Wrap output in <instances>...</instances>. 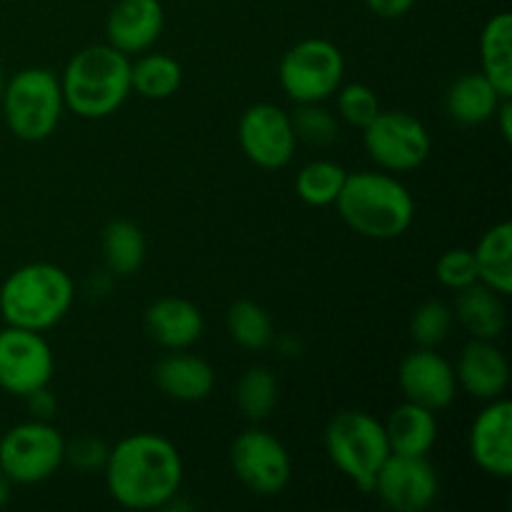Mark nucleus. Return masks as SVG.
Listing matches in <instances>:
<instances>
[{"instance_id":"f257e3e1","label":"nucleus","mask_w":512,"mask_h":512,"mask_svg":"<svg viewBox=\"0 0 512 512\" xmlns=\"http://www.w3.org/2000/svg\"><path fill=\"white\" fill-rule=\"evenodd\" d=\"M103 473L115 503L128 510H158L180 493L183 458L163 435L133 433L110 448Z\"/></svg>"},{"instance_id":"f03ea898","label":"nucleus","mask_w":512,"mask_h":512,"mask_svg":"<svg viewBox=\"0 0 512 512\" xmlns=\"http://www.w3.org/2000/svg\"><path fill=\"white\" fill-rule=\"evenodd\" d=\"M335 208L353 233L370 240L400 238L415 220L413 195L385 170L348 173Z\"/></svg>"},{"instance_id":"7ed1b4c3","label":"nucleus","mask_w":512,"mask_h":512,"mask_svg":"<svg viewBox=\"0 0 512 512\" xmlns=\"http://www.w3.org/2000/svg\"><path fill=\"white\" fill-rule=\"evenodd\" d=\"M130 63L133 60L110 43L78 50L60 75L65 108L85 120L113 115L133 93Z\"/></svg>"},{"instance_id":"20e7f679","label":"nucleus","mask_w":512,"mask_h":512,"mask_svg":"<svg viewBox=\"0 0 512 512\" xmlns=\"http://www.w3.org/2000/svg\"><path fill=\"white\" fill-rule=\"evenodd\" d=\"M75 300L73 278L53 263H28L0 285V315L5 325L50 330L68 315Z\"/></svg>"},{"instance_id":"39448f33","label":"nucleus","mask_w":512,"mask_h":512,"mask_svg":"<svg viewBox=\"0 0 512 512\" xmlns=\"http://www.w3.org/2000/svg\"><path fill=\"white\" fill-rule=\"evenodd\" d=\"M323 440L330 463L360 493H373L375 475L390 455L383 423L365 410H340L330 418Z\"/></svg>"},{"instance_id":"423d86ee","label":"nucleus","mask_w":512,"mask_h":512,"mask_svg":"<svg viewBox=\"0 0 512 512\" xmlns=\"http://www.w3.org/2000/svg\"><path fill=\"white\" fill-rule=\"evenodd\" d=\"M5 125L15 138L40 143L58 130L65 100L60 78L48 68H23L5 80L0 100Z\"/></svg>"},{"instance_id":"0eeeda50","label":"nucleus","mask_w":512,"mask_h":512,"mask_svg":"<svg viewBox=\"0 0 512 512\" xmlns=\"http://www.w3.org/2000/svg\"><path fill=\"white\" fill-rule=\"evenodd\" d=\"M345 58L335 43L325 38L300 40L280 60L278 80L295 105L325 103L343 85Z\"/></svg>"},{"instance_id":"6e6552de","label":"nucleus","mask_w":512,"mask_h":512,"mask_svg":"<svg viewBox=\"0 0 512 512\" xmlns=\"http://www.w3.org/2000/svg\"><path fill=\"white\" fill-rule=\"evenodd\" d=\"M65 463V438L45 420L13 425L0 438V473L15 485H38Z\"/></svg>"},{"instance_id":"1a4fd4ad","label":"nucleus","mask_w":512,"mask_h":512,"mask_svg":"<svg viewBox=\"0 0 512 512\" xmlns=\"http://www.w3.org/2000/svg\"><path fill=\"white\" fill-rule=\"evenodd\" d=\"M365 153L385 173L418 170L433 150L428 128L405 110H380L363 128Z\"/></svg>"},{"instance_id":"9d476101","label":"nucleus","mask_w":512,"mask_h":512,"mask_svg":"<svg viewBox=\"0 0 512 512\" xmlns=\"http://www.w3.org/2000/svg\"><path fill=\"white\" fill-rule=\"evenodd\" d=\"M230 465L245 488L260 498H275L293 478V460L273 433L248 428L230 445Z\"/></svg>"},{"instance_id":"9b49d317","label":"nucleus","mask_w":512,"mask_h":512,"mask_svg":"<svg viewBox=\"0 0 512 512\" xmlns=\"http://www.w3.org/2000/svg\"><path fill=\"white\" fill-rule=\"evenodd\" d=\"M55 360L48 340L38 330L5 325L0 330V388L10 395L35 393L53 380Z\"/></svg>"},{"instance_id":"f8f14e48","label":"nucleus","mask_w":512,"mask_h":512,"mask_svg":"<svg viewBox=\"0 0 512 512\" xmlns=\"http://www.w3.org/2000/svg\"><path fill=\"white\" fill-rule=\"evenodd\" d=\"M373 493L395 512H423L438 498L440 480L428 455L390 453L375 475Z\"/></svg>"},{"instance_id":"ddd939ff","label":"nucleus","mask_w":512,"mask_h":512,"mask_svg":"<svg viewBox=\"0 0 512 512\" xmlns=\"http://www.w3.org/2000/svg\"><path fill=\"white\" fill-rule=\"evenodd\" d=\"M238 140L245 158L263 170L285 168L298 148L290 115L273 103H255L245 110Z\"/></svg>"},{"instance_id":"4468645a","label":"nucleus","mask_w":512,"mask_h":512,"mask_svg":"<svg viewBox=\"0 0 512 512\" xmlns=\"http://www.w3.org/2000/svg\"><path fill=\"white\" fill-rule=\"evenodd\" d=\"M398 383L405 400L423 408L445 410L458 395V378L455 368L435 353V348H415L403 358L398 368Z\"/></svg>"},{"instance_id":"2eb2a0df","label":"nucleus","mask_w":512,"mask_h":512,"mask_svg":"<svg viewBox=\"0 0 512 512\" xmlns=\"http://www.w3.org/2000/svg\"><path fill=\"white\" fill-rule=\"evenodd\" d=\"M470 458L485 475L512 478V405L510 400H490L470 425Z\"/></svg>"},{"instance_id":"dca6fc26","label":"nucleus","mask_w":512,"mask_h":512,"mask_svg":"<svg viewBox=\"0 0 512 512\" xmlns=\"http://www.w3.org/2000/svg\"><path fill=\"white\" fill-rule=\"evenodd\" d=\"M455 378L458 388H463L470 398L490 400L503 398L510 385V365L503 350L495 340H470L455 363Z\"/></svg>"},{"instance_id":"f3484780","label":"nucleus","mask_w":512,"mask_h":512,"mask_svg":"<svg viewBox=\"0 0 512 512\" xmlns=\"http://www.w3.org/2000/svg\"><path fill=\"white\" fill-rule=\"evenodd\" d=\"M163 25L165 10L160 0H118L105 23V35L113 48L133 58L158 43Z\"/></svg>"},{"instance_id":"a211bd4d","label":"nucleus","mask_w":512,"mask_h":512,"mask_svg":"<svg viewBox=\"0 0 512 512\" xmlns=\"http://www.w3.org/2000/svg\"><path fill=\"white\" fill-rule=\"evenodd\" d=\"M203 330V313L185 298L168 295L145 310V333L165 350H188L203 338Z\"/></svg>"},{"instance_id":"6ab92c4d","label":"nucleus","mask_w":512,"mask_h":512,"mask_svg":"<svg viewBox=\"0 0 512 512\" xmlns=\"http://www.w3.org/2000/svg\"><path fill=\"white\" fill-rule=\"evenodd\" d=\"M153 380L168 398L180 403H200L215 388V370L208 360L183 350H170L153 368Z\"/></svg>"},{"instance_id":"aec40b11","label":"nucleus","mask_w":512,"mask_h":512,"mask_svg":"<svg viewBox=\"0 0 512 512\" xmlns=\"http://www.w3.org/2000/svg\"><path fill=\"white\" fill-rule=\"evenodd\" d=\"M455 320L475 340H498L508 325L503 295L483 283H473L455 295Z\"/></svg>"},{"instance_id":"412c9836","label":"nucleus","mask_w":512,"mask_h":512,"mask_svg":"<svg viewBox=\"0 0 512 512\" xmlns=\"http://www.w3.org/2000/svg\"><path fill=\"white\" fill-rule=\"evenodd\" d=\"M390 453L428 455L438 443V420L433 410L405 400L383 423Z\"/></svg>"},{"instance_id":"4be33fe9","label":"nucleus","mask_w":512,"mask_h":512,"mask_svg":"<svg viewBox=\"0 0 512 512\" xmlns=\"http://www.w3.org/2000/svg\"><path fill=\"white\" fill-rule=\"evenodd\" d=\"M503 95L483 73H465L445 93V110L460 125H483L493 120Z\"/></svg>"},{"instance_id":"5701e85b","label":"nucleus","mask_w":512,"mask_h":512,"mask_svg":"<svg viewBox=\"0 0 512 512\" xmlns=\"http://www.w3.org/2000/svg\"><path fill=\"white\" fill-rule=\"evenodd\" d=\"M480 73L503 98H512V15L498 13L480 33Z\"/></svg>"},{"instance_id":"b1692460","label":"nucleus","mask_w":512,"mask_h":512,"mask_svg":"<svg viewBox=\"0 0 512 512\" xmlns=\"http://www.w3.org/2000/svg\"><path fill=\"white\" fill-rule=\"evenodd\" d=\"M475 265H478V283L488 285L495 293H512V225L508 220L493 225L480 238L478 248L473 250Z\"/></svg>"},{"instance_id":"393cba45","label":"nucleus","mask_w":512,"mask_h":512,"mask_svg":"<svg viewBox=\"0 0 512 512\" xmlns=\"http://www.w3.org/2000/svg\"><path fill=\"white\" fill-rule=\"evenodd\" d=\"M145 235L133 220H113L103 230V260L113 275L128 278L145 263Z\"/></svg>"},{"instance_id":"a878e982","label":"nucleus","mask_w":512,"mask_h":512,"mask_svg":"<svg viewBox=\"0 0 512 512\" xmlns=\"http://www.w3.org/2000/svg\"><path fill=\"white\" fill-rule=\"evenodd\" d=\"M180 83H183V68L173 55L145 50L135 63H130V85L140 98L165 100L178 93Z\"/></svg>"},{"instance_id":"bb28decb","label":"nucleus","mask_w":512,"mask_h":512,"mask_svg":"<svg viewBox=\"0 0 512 512\" xmlns=\"http://www.w3.org/2000/svg\"><path fill=\"white\" fill-rule=\"evenodd\" d=\"M345 178L348 170L335 160H313L295 175V193L310 208H328L338 200Z\"/></svg>"},{"instance_id":"cd10ccee","label":"nucleus","mask_w":512,"mask_h":512,"mask_svg":"<svg viewBox=\"0 0 512 512\" xmlns=\"http://www.w3.org/2000/svg\"><path fill=\"white\" fill-rule=\"evenodd\" d=\"M235 403L238 410L243 413L245 420L250 423H260L268 418L278 405V380L263 365L248 368L238 380L235 388Z\"/></svg>"},{"instance_id":"c85d7f7f","label":"nucleus","mask_w":512,"mask_h":512,"mask_svg":"<svg viewBox=\"0 0 512 512\" xmlns=\"http://www.w3.org/2000/svg\"><path fill=\"white\" fill-rule=\"evenodd\" d=\"M225 323H228L230 338L245 350H263L275 338L268 310L253 300H238V303L230 305Z\"/></svg>"},{"instance_id":"c756f323","label":"nucleus","mask_w":512,"mask_h":512,"mask_svg":"<svg viewBox=\"0 0 512 512\" xmlns=\"http://www.w3.org/2000/svg\"><path fill=\"white\" fill-rule=\"evenodd\" d=\"M455 325L453 308L443 300H425L415 308L413 318H410V335L418 343V348H438L445 343Z\"/></svg>"},{"instance_id":"7c9ffc66","label":"nucleus","mask_w":512,"mask_h":512,"mask_svg":"<svg viewBox=\"0 0 512 512\" xmlns=\"http://www.w3.org/2000/svg\"><path fill=\"white\" fill-rule=\"evenodd\" d=\"M290 123H293L295 138L305 140L308 145H318V148L333 145L340 135L338 118L325 110L323 103L298 105V110L290 115Z\"/></svg>"},{"instance_id":"2f4dec72","label":"nucleus","mask_w":512,"mask_h":512,"mask_svg":"<svg viewBox=\"0 0 512 512\" xmlns=\"http://www.w3.org/2000/svg\"><path fill=\"white\" fill-rule=\"evenodd\" d=\"M335 108L338 115L353 128L363 130L380 113L378 95L365 83H348L335 90Z\"/></svg>"},{"instance_id":"473e14b6","label":"nucleus","mask_w":512,"mask_h":512,"mask_svg":"<svg viewBox=\"0 0 512 512\" xmlns=\"http://www.w3.org/2000/svg\"><path fill=\"white\" fill-rule=\"evenodd\" d=\"M435 278L443 288L448 290H463L468 285L478 283V265H475L473 250L468 248H453L445 250L435 263Z\"/></svg>"},{"instance_id":"72a5a7b5","label":"nucleus","mask_w":512,"mask_h":512,"mask_svg":"<svg viewBox=\"0 0 512 512\" xmlns=\"http://www.w3.org/2000/svg\"><path fill=\"white\" fill-rule=\"evenodd\" d=\"M108 453V445L100 438H93V435H80V438L65 443V463H70L75 470H80V473L103 470Z\"/></svg>"},{"instance_id":"f704fd0d","label":"nucleus","mask_w":512,"mask_h":512,"mask_svg":"<svg viewBox=\"0 0 512 512\" xmlns=\"http://www.w3.org/2000/svg\"><path fill=\"white\" fill-rule=\"evenodd\" d=\"M25 400H28V408L30 413H33V420H45V423H48V420L55 415V398L48 393V388H40L35 390V393L25 395Z\"/></svg>"},{"instance_id":"c9c22d12","label":"nucleus","mask_w":512,"mask_h":512,"mask_svg":"<svg viewBox=\"0 0 512 512\" xmlns=\"http://www.w3.org/2000/svg\"><path fill=\"white\" fill-rule=\"evenodd\" d=\"M370 10H373L378 18H403L405 13H410V8L415 5V0H365Z\"/></svg>"},{"instance_id":"e433bc0d","label":"nucleus","mask_w":512,"mask_h":512,"mask_svg":"<svg viewBox=\"0 0 512 512\" xmlns=\"http://www.w3.org/2000/svg\"><path fill=\"white\" fill-rule=\"evenodd\" d=\"M510 100L512 98L503 100L493 115V118H498V128H500V135H503L505 143H512V103Z\"/></svg>"},{"instance_id":"4c0bfd02","label":"nucleus","mask_w":512,"mask_h":512,"mask_svg":"<svg viewBox=\"0 0 512 512\" xmlns=\"http://www.w3.org/2000/svg\"><path fill=\"white\" fill-rule=\"evenodd\" d=\"M10 480L5 478L3 473H0V510L5 508V505H8V500H10Z\"/></svg>"},{"instance_id":"58836bf2","label":"nucleus","mask_w":512,"mask_h":512,"mask_svg":"<svg viewBox=\"0 0 512 512\" xmlns=\"http://www.w3.org/2000/svg\"><path fill=\"white\" fill-rule=\"evenodd\" d=\"M3 90H5V73H3V65H0V100H3Z\"/></svg>"}]
</instances>
